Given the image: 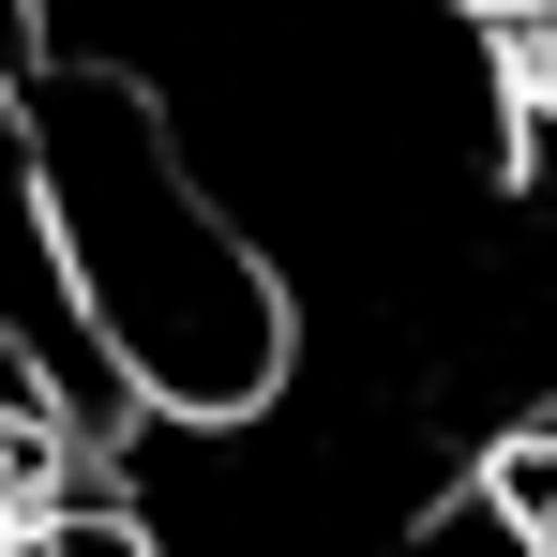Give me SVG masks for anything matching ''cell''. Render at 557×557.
I'll return each instance as SVG.
<instances>
[{
    "label": "cell",
    "instance_id": "6da1fadb",
    "mask_svg": "<svg viewBox=\"0 0 557 557\" xmlns=\"http://www.w3.org/2000/svg\"><path fill=\"white\" fill-rule=\"evenodd\" d=\"M0 106H15L30 257L91 332V362L121 376V407H257L301 362V286L242 226V196L196 166L151 61L61 46V61H15Z\"/></svg>",
    "mask_w": 557,
    "mask_h": 557
}]
</instances>
